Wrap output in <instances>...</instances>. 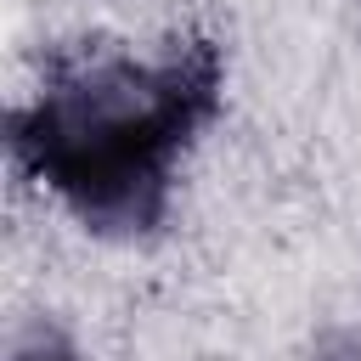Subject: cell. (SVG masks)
<instances>
[{
	"mask_svg": "<svg viewBox=\"0 0 361 361\" xmlns=\"http://www.w3.org/2000/svg\"><path fill=\"white\" fill-rule=\"evenodd\" d=\"M226 113V56L203 34L56 51L6 113L11 169L79 231L152 237Z\"/></svg>",
	"mask_w": 361,
	"mask_h": 361,
	"instance_id": "obj_1",
	"label": "cell"
},
{
	"mask_svg": "<svg viewBox=\"0 0 361 361\" xmlns=\"http://www.w3.org/2000/svg\"><path fill=\"white\" fill-rule=\"evenodd\" d=\"M6 361H96L85 344H79V333H68L62 322H51V316H34L17 338H11V350H6Z\"/></svg>",
	"mask_w": 361,
	"mask_h": 361,
	"instance_id": "obj_2",
	"label": "cell"
},
{
	"mask_svg": "<svg viewBox=\"0 0 361 361\" xmlns=\"http://www.w3.org/2000/svg\"><path fill=\"white\" fill-rule=\"evenodd\" d=\"M316 361H361V316H344V322L322 327Z\"/></svg>",
	"mask_w": 361,
	"mask_h": 361,
	"instance_id": "obj_3",
	"label": "cell"
}]
</instances>
